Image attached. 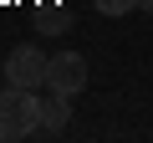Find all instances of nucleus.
Here are the masks:
<instances>
[{
	"mask_svg": "<svg viewBox=\"0 0 153 143\" xmlns=\"http://www.w3.org/2000/svg\"><path fill=\"white\" fill-rule=\"evenodd\" d=\"M46 66H51V56H41V46H16V51L5 56V82L36 92V87L46 82Z\"/></svg>",
	"mask_w": 153,
	"mask_h": 143,
	"instance_id": "obj_2",
	"label": "nucleus"
},
{
	"mask_svg": "<svg viewBox=\"0 0 153 143\" xmlns=\"http://www.w3.org/2000/svg\"><path fill=\"white\" fill-rule=\"evenodd\" d=\"M92 5L102 16H128V10H138V0H92Z\"/></svg>",
	"mask_w": 153,
	"mask_h": 143,
	"instance_id": "obj_5",
	"label": "nucleus"
},
{
	"mask_svg": "<svg viewBox=\"0 0 153 143\" xmlns=\"http://www.w3.org/2000/svg\"><path fill=\"white\" fill-rule=\"evenodd\" d=\"M66 118H71V92L46 87V97H41V133H61Z\"/></svg>",
	"mask_w": 153,
	"mask_h": 143,
	"instance_id": "obj_4",
	"label": "nucleus"
},
{
	"mask_svg": "<svg viewBox=\"0 0 153 143\" xmlns=\"http://www.w3.org/2000/svg\"><path fill=\"white\" fill-rule=\"evenodd\" d=\"M36 128H41V97L26 92V87H5V92H0V138L21 143Z\"/></svg>",
	"mask_w": 153,
	"mask_h": 143,
	"instance_id": "obj_1",
	"label": "nucleus"
},
{
	"mask_svg": "<svg viewBox=\"0 0 153 143\" xmlns=\"http://www.w3.org/2000/svg\"><path fill=\"white\" fill-rule=\"evenodd\" d=\"M46 87H56V92H82L87 87V61L76 56V51H61V56H51V66H46Z\"/></svg>",
	"mask_w": 153,
	"mask_h": 143,
	"instance_id": "obj_3",
	"label": "nucleus"
},
{
	"mask_svg": "<svg viewBox=\"0 0 153 143\" xmlns=\"http://www.w3.org/2000/svg\"><path fill=\"white\" fill-rule=\"evenodd\" d=\"M138 10H148V16H153V0H138Z\"/></svg>",
	"mask_w": 153,
	"mask_h": 143,
	"instance_id": "obj_6",
	"label": "nucleus"
}]
</instances>
